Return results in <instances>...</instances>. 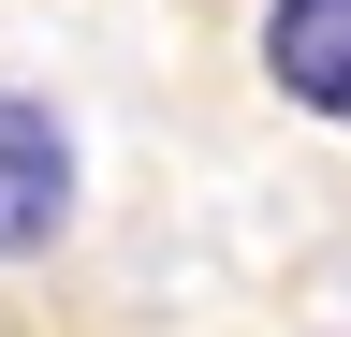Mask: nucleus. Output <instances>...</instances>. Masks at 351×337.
Returning a JSON list of instances; mask_svg holds the SVG:
<instances>
[{
  "instance_id": "obj_2",
  "label": "nucleus",
  "mask_w": 351,
  "mask_h": 337,
  "mask_svg": "<svg viewBox=\"0 0 351 337\" xmlns=\"http://www.w3.org/2000/svg\"><path fill=\"white\" fill-rule=\"evenodd\" d=\"M263 73L307 117H351V0H263Z\"/></svg>"
},
{
  "instance_id": "obj_1",
  "label": "nucleus",
  "mask_w": 351,
  "mask_h": 337,
  "mask_svg": "<svg viewBox=\"0 0 351 337\" xmlns=\"http://www.w3.org/2000/svg\"><path fill=\"white\" fill-rule=\"evenodd\" d=\"M59 220H73V132H59L29 89H0V264L44 249Z\"/></svg>"
}]
</instances>
